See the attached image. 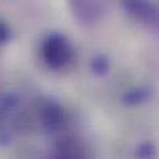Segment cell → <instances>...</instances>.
Wrapping results in <instances>:
<instances>
[{
    "instance_id": "6da1fadb",
    "label": "cell",
    "mask_w": 159,
    "mask_h": 159,
    "mask_svg": "<svg viewBox=\"0 0 159 159\" xmlns=\"http://www.w3.org/2000/svg\"><path fill=\"white\" fill-rule=\"evenodd\" d=\"M72 55V48L67 39L60 32L50 34L42 43V56L45 62L52 68L65 66Z\"/></svg>"
},
{
    "instance_id": "7a4b0ae2",
    "label": "cell",
    "mask_w": 159,
    "mask_h": 159,
    "mask_svg": "<svg viewBox=\"0 0 159 159\" xmlns=\"http://www.w3.org/2000/svg\"><path fill=\"white\" fill-rule=\"evenodd\" d=\"M55 159H92L87 145L73 135L61 137L56 143Z\"/></svg>"
},
{
    "instance_id": "3957f363",
    "label": "cell",
    "mask_w": 159,
    "mask_h": 159,
    "mask_svg": "<svg viewBox=\"0 0 159 159\" xmlns=\"http://www.w3.org/2000/svg\"><path fill=\"white\" fill-rule=\"evenodd\" d=\"M68 5L76 21L82 25H92L97 22L103 14V6L99 2L71 1Z\"/></svg>"
},
{
    "instance_id": "277c9868",
    "label": "cell",
    "mask_w": 159,
    "mask_h": 159,
    "mask_svg": "<svg viewBox=\"0 0 159 159\" xmlns=\"http://www.w3.org/2000/svg\"><path fill=\"white\" fill-rule=\"evenodd\" d=\"M41 119L46 130L57 132L66 123V113L57 101L47 99L41 108Z\"/></svg>"
},
{
    "instance_id": "5b68a950",
    "label": "cell",
    "mask_w": 159,
    "mask_h": 159,
    "mask_svg": "<svg viewBox=\"0 0 159 159\" xmlns=\"http://www.w3.org/2000/svg\"><path fill=\"white\" fill-rule=\"evenodd\" d=\"M123 6L137 20H142L143 22H147V24L157 22V19H158L157 7L150 2L132 0V1H124Z\"/></svg>"
},
{
    "instance_id": "8992f818",
    "label": "cell",
    "mask_w": 159,
    "mask_h": 159,
    "mask_svg": "<svg viewBox=\"0 0 159 159\" xmlns=\"http://www.w3.org/2000/svg\"><path fill=\"white\" fill-rule=\"evenodd\" d=\"M152 94V89L149 87H137L127 91L123 96V102L129 106H134L147 101Z\"/></svg>"
},
{
    "instance_id": "52a82bcc",
    "label": "cell",
    "mask_w": 159,
    "mask_h": 159,
    "mask_svg": "<svg viewBox=\"0 0 159 159\" xmlns=\"http://www.w3.org/2000/svg\"><path fill=\"white\" fill-rule=\"evenodd\" d=\"M108 68H109V61L103 55L96 56L92 60V62H91V70L93 71L94 75H98V76L106 75L107 71H108Z\"/></svg>"
},
{
    "instance_id": "ba28073f",
    "label": "cell",
    "mask_w": 159,
    "mask_h": 159,
    "mask_svg": "<svg viewBox=\"0 0 159 159\" xmlns=\"http://www.w3.org/2000/svg\"><path fill=\"white\" fill-rule=\"evenodd\" d=\"M154 157H155V148L152 143L144 142L139 144L135 149L137 159H154Z\"/></svg>"
},
{
    "instance_id": "9c48e42d",
    "label": "cell",
    "mask_w": 159,
    "mask_h": 159,
    "mask_svg": "<svg viewBox=\"0 0 159 159\" xmlns=\"http://www.w3.org/2000/svg\"><path fill=\"white\" fill-rule=\"evenodd\" d=\"M10 39V27L6 22L0 20V43H5Z\"/></svg>"
}]
</instances>
